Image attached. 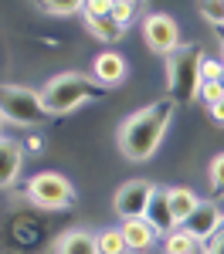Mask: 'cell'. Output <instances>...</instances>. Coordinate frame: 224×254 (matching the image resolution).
Wrapping results in <instances>:
<instances>
[{
	"instance_id": "obj_11",
	"label": "cell",
	"mask_w": 224,
	"mask_h": 254,
	"mask_svg": "<svg viewBox=\"0 0 224 254\" xmlns=\"http://www.w3.org/2000/svg\"><path fill=\"white\" fill-rule=\"evenodd\" d=\"M20 166H24V146L17 139H0V190L14 187L20 176Z\"/></svg>"
},
{
	"instance_id": "obj_19",
	"label": "cell",
	"mask_w": 224,
	"mask_h": 254,
	"mask_svg": "<svg viewBox=\"0 0 224 254\" xmlns=\"http://www.w3.org/2000/svg\"><path fill=\"white\" fill-rule=\"evenodd\" d=\"M197 14H201L211 27H224V0H211V3H197Z\"/></svg>"
},
{
	"instance_id": "obj_5",
	"label": "cell",
	"mask_w": 224,
	"mask_h": 254,
	"mask_svg": "<svg viewBox=\"0 0 224 254\" xmlns=\"http://www.w3.org/2000/svg\"><path fill=\"white\" fill-rule=\"evenodd\" d=\"M27 200L38 210H65L75 200V187L65 173L44 170V173H34L27 180Z\"/></svg>"
},
{
	"instance_id": "obj_13",
	"label": "cell",
	"mask_w": 224,
	"mask_h": 254,
	"mask_svg": "<svg viewBox=\"0 0 224 254\" xmlns=\"http://www.w3.org/2000/svg\"><path fill=\"white\" fill-rule=\"evenodd\" d=\"M55 254H99V237L88 231H65L55 244Z\"/></svg>"
},
{
	"instance_id": "obj_28",
	"label": "cell",
	"mask_w": 224,
	"mask_h": 254,
	"mask_svg": "<svg viewBox=\"0 0 224 254\" xmlns=\"http://www.w3.org/2000/svg\"><path fill=\"white\" fill-rule=\"evenodd\" d=\"M221 88H224V78H221Z\"/></svg>"
},
{
	"instance_id": "obj_15",
	"label": "cell",
	"mask_w": 224,
	"mask_h": 254,
	"mask_svg": "<svg viewBox=\"0 0 224 254\" xmlns=\"http://www.w3.org/2000/svg\"><path fill=\"white\" fill-rule=\"evenodd\" d=\"M166 200H170V210H173V220H177V224H183L187 217L201 207V196L194 193L190 187H173V190H166Z\"/></svg>"
},
{
	"instance_id": "obj_8",
	"label": "cell",
	"mask_w": 224,
	"mask_h": 254,
	"mask_svg": "<svg viewBox=\"0 0 224 254\" xmlns=\"http://www.w3.org/2000/svg\"><path fill=\"white\" fill-rule=\"evenodd\" d=\"M180 231H187L190 237H197L204 244H207V241H218V237L224 234V210L214 200H201V207L180 224Z\"/></svg>"
},
{
	"instance_id": "obj_1",
	"label": "cell",
	"mask_w": 224,
	"mask_h": 254,
	"mask_svg": "<svg viewBox=\"0 0 224 254\" xmlns=\"http://www.w3.org/2000/svg\"><path fill=\"white\" fill-rule=\"evenodd\" d=\"M173 112H177V102L166 95V98H156V102H149V105H143L133 116L122 119L119 132H116V146H119L122 159L146 163V159L160 149V142L166 139V129L173 122Z\"/></svg>"
},
{
	"instance_id": "obj_18",
	"label": "cell",
	"mask_w": 224,
	"mask_h": 254,
	"mask_svg": "<svg viewBox=\"0 0 224 254\" xmlns=\"http://www.w3.org/2000/svg\"><path fill=\"white\" fill-rule=\"evenodd\" d=\"M207 180H211V190L214 196H224V153L211 159V166H207Z\"/></svg>"
},
{
	"instance_id": "obj_10",
	"label": "cell",
	"mask_w": 224,
	"mask_h": 254,
	"mask_svg": "<svg viewBox=\"0 0 224 254\" xmlns=\"http://www.w3.org/2000/svg\"><path fill=\"white\" fill-rule=\"evenodd\" d=\"M146 220L153 224V231L160 237H170L180 224L173 220V210H170V200H166V190L163 187H156L153 190V196H149V207H146Z\"/></svg>"
},
{
	"instance_id": "obj_4",
	"label": "cell",
	"mask_w": 224,
	"mask_h": 254,
	"mask_svg": "<svg viewBox=\"0 0 224 254\" xmlns=\"http://www.w3.org/2000/svg\"><path fill=\"white\" fill-rule=\"evenodd\" d=\"M0 116L10 126L20 129H38L48 119V105L38 88L27 85H0Z\"/></svg>"
},
{
	"instance_id": "obj_24",
	"label": "cell",
	"mask_w": 224,
	"mask_h": 254,
	"mask_svg": "<svg viewBox=\"0 0 224 254\" xmlns=\"http://www.w3.org/2000/svg\"><path fill=\"white\" fill-rule=\"evenodd\" d=\"M211 119H214V122H224V98L214 105V109H211Z\"/></svg>"
},
{
	"instance_id": "obj_7",
	"label": "cell",
	"mask_w": 224,
	"mask_h": 254,
	"mask_svg": "<svg viewBox=\"0 0 224 254\" xmlns=\"http://www.w3.org/2000/svg\"><path fill=\"white\" fill-rule=\"evenodd\" d=\"M153 183L149 180H126L116 196H112V210L122 217V220H140L146 217V207H149V196H153Z\"/></svg>"
},
{
	"instance_id": "obj_2",
	"label": "cell",
	"mask_w": 224,
	"mask_h": 254,
	"mask_svg": "<svg viewBox=\"0 0 224 254\" xmlns=\"http://www.w3.org/2000/svg\"><path fill=\"white\" fill-rule=\"evenodd\" d=\"M102 92H105V88H102L92 75L61 71V75H55V78L41 88V98H44V105H48V116H68V112L81 109L85 102L99 98Z\"/></svg>"
},
{
	"instance_id": "obj_9",
	"label": "cell",
	"mask_w": 224,
	"mask_h": 254,
	"mask_svg": "<svg viewBox=\"0 0 224 254\" xmlns=\"http://www.w3.org/2000/svg\"><path fill=\"white\" fill-rule=\"evenodd\" d=\"M126 75H129V64H126V58H122L116 48L99 51L95 61H92V78L99 81L102 88H116L119 81H126Z\"/></svg>"
},
{
	"instance_id": "obj_22",
	"label": "cell",
	"mask_w": 224,
	"mask_h": 254,
	"mask_svg": "<svg viewBox=\"0 0 224 254\" xmlns=\"http://www.w3.org/2000/svg\"><path fill=\"white\" fill-rule=\"evenodd\" d=\"M221 98H224L221 81H204V85H201V102L207 105V109H214V105H218Z\"/></svg>"
},
{
	"instance_id": "obj_26",
	"label": "cell",
	"mask_w": 224,
	"mask_h": 254,
	"mask_svg": "<svg viewBox=\"0 0 224 254\" xmlns=\"http://www.w3.org/2000/svg\"><path fill=\"white\" fill-rule=\"evenodd\" d=\"M3 126H7V122H3V116H0V139H3Z\"/></svg>"
},
{
	"instance_id": "obj_17",
	"label": "cell",
	"mask_w": 224,
	"mask_h": 254,
	"mask_svg": "<svg viewBox=\"0 0 224 254\" xmlns=\"http://www.w3.org/2000/svg\"><path fill=\"white\" fill-rule=\"evenodd\" d=\"M99 237V254H126L129 248H126V237H122L119 227H105Z\"/></svg>"
},
{
	"instance_id": "obj_14",
	"label": "cell",
	"mask_w": 224,
	"mask_h": 254,
	"mask_svg": "<svg viewBox=\"0 0 224 254\" xmlns=\"http://www.w3.org/2000/svg\"><path fill=\"white\" fill-rule=\"evenodd\" d=\"M85 27H88L102 44H119L122 34H126V27L116 24L112 10H109V14H85Z\"/></svg>"
},
{
	"instance_id": "obj_21",
	"label": "cell",
	"mask_w": 224,
	"mask_h": 254,
	"mask_svg": "<svg viewBox=\"0 0 224 254\" xmlns=\"http://www.w3.org/2000/svg\"><path fill=\"white\" fill-rule=\"evenodd\" d=\"M201 78H204V81H221V78H224V61H221V58H207V55H204Z\"/></svg>"
},
{
	"instance_id": "obj_16",
	"label": "cell",
	"mask_w": 224,
	"mask_h": 254,
	"mask_svg": "<svg viewBox=\"0 0 224 254\" xmlns=\"http://www.w3.org/2000/svg\"><path fill=\"white\" fill-rule=\"evenodd\" d=\"M163 254H211V244H204L177 227L170 237H163Z\"/></svg>"
},
{
	"instance_id": "obj_3",
	"label": "cell",
	"mask_w": 224,
	"mask_h": 254,
	"mask_svg": "<svg viewBox=\"0 0 224 254\" xmlns=\"http://www.w3.org/2000/svg\"><path fill=\"white\" fill-rule=\"evenodd\" d=\"M201 64L204 55L197 44H180L170 58H166V88L173 102H194L201 95Z\"/></svg>"
},
{
	"instance_id": "obj_6",
	"label": "cell",
	"mask_w": 224,
	"mask_h": 254,
	"mask_svg": "<svg viewBox=\"0 0 224 254\" xmlns=\"http://www.w3.org/2000/svg\"><path fill=\"white\" fill-rule=\"evenodd\" d=\"M143 41H146V48L153 55L170 58L180 48V24L170 14H163V10H153V14L143 17Z\"/></svg>"
},
{
	"instance_id": "obj_27",
	"label": "cell",
	"mask_w": 224,
	"mask_h": 254,
	"mask_svg": "<svg viewBox=\"0 0 224 254\" xmlns=\"http://www.w3.org/2000/svg\"><path fill=\"white\" fill-rule=\"evenodd\" d=\"M221 61H224V41H221Z\"/></svg>"
},
{
	"instance_id": "obj_12",
	"label": "cell",
	"mask_w": 224,
	"mask_h": 254,
	"mask_svg": "<svg viewBox=\"0 0 224 254\" xmlns=\"http://www.w3.org/2000/svg\"><path fill=\"white\" fill-rule=\"evenodd\" d=\"M119 231H122V237H126V248H129V251H149V248L156 244V237H160L146 217H140V220H122Z\"/></svg>"
},
{
	"instance_id": "obj_23",
	"label": "cell",
	"mask_w": 224,
	"mask_h": 254,
	"mask_svg": "<svg viewBox=\"0 0 224 254\" xmlns=\"http://www.w3.org/2000/svg\"><path fill=\"white\" fill-rule=\"evenodd\" d=\"M41 10L44 14H51V17H72V14H78L81 10V3H41Z\"/></svg>"
},
{
	"instance_id": "obj_25",
	"label": "cell",
	"mask_w": 224,
	"mask_h": 254,
	"mask_svg": "<svg viewBox=\"0 0 224 254\" xmlns=\"http://www.w3.org/2000/svg\"><path fill=\"white\" fill-rule=\"evenodd\" d=\"M211 254H224V234L218 241H211Z\"/></svg>"
},
{
	"instance_id": "obj_20",
	"label": "cell",
	"mask_w": 224,
	"mask_h": 254,
	"mask_svg": "<svg viewBox=\"0 0 224 254\" xmlns=\"http://www.w3.org/2000/svg\"><path fill=\"white\" fill-rule=\"evenodd\" d=\"M136 10H140V7H136L133 0H116V3H112V17H116V24H122L126 31L133 27V20H136Z\"/></svg>"
}]
</instances>
